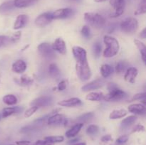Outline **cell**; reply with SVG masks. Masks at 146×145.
<instances>
[{
  "instance_id": "41",
  "label": "cell",
  "mask_w": 146,
  "mask_h": 145,
  "mask_svg": "<svg viewBox=\"0 0 146 145\" xmlns=\"http://www.w3.org/2000/svg\"><path fill=\"white\" fill-rule=\"evenodd\" d=\"M10 44V39L9 36H0V48L3 46H5L7 44Z\"/></svg>"
},
{
  "instance_id": "3",
  "label": "cell",
  "mask_w": 146,
  "mask_h": 145,
  "mask_svg": "<svg viewBox=\"0 0 146 145\" xmlns=\"http://www.w3.org/2000/svg\"><path fill=\"white\" fill-rule=\"evenodd\" d=\"M84 20L88 25L95 28H102L106 25L105 18L98 13L86 12Z\"/></svg>"
},
{
  "instance_id": "52",
  "label": "cell",
  "mask_w": 146,
  "mask_h": 145,
  "mask_svg": "<svg viewBox=\"0 0 146 145\" xmlns=\"http://www.w3.org/2000/svg\"><path fill=\"white\" fill-rule=\"evenodd\" d=\"M107 1V0H94V1L95 2H97V3H100V2H104V1Z\"/></svg>"
},
{
  "instance_id": "23",
  "label": "cell",
  "mask_w": 146,
  "mask_h": 145,
  "mask_svg": "<svg viewBox=\"0 0 146 145\" xmlns=\"http://www.w3.org/2000/svg\"><path fill=\"white\" fill-rule=\"evenodd\" d=\"M38 0H14V4L16 8H27L34 5Z\"/></svg>"
},
{
  "instance_id": "10",
  "label": "cell",
  "mask_w": 146,
  "mask_h": 145,
  "mask_svg": "<svg viewBox=\"0 0 146 145\" xmlns=\"http://www.w3.org/2000/svg\"><path fill=\"white\" fill-rule=\"evenodd\" d=\"M67 123L66 117L61 114H56L50 116L47 120V124L51 126H60V125H66Z\"/></svg>"
},
{
  "instance_id": "42",
  "label": "cell",
  "mask_w": 146,
  "mask_h": 145,
  "mask_svg": "<svg viewBox=\"0 0 146 145\" xmlns=\"http://www.w3.org/2000/svg\"><path fill=\"white\" fill-rule=\"evenodd\" d=\"M68 84V80H63L57 85V89L58 91H64L66 89L67 85Z\"/></svg>"
},
{
  "instance_id": "19",
  "label": "cell",
  "mask_w": 146,
  "mask_h": 145,
  "mask_svg": "<svg viewBox=\"0 0 146 145\" xmlns=\"http://www.w3.org/2000/svg\"><path fill=\"white\" fill-rule=\"evenodd\" d=\"M128 110L135 115H144L145 113V106L141 103L132 104L129 105Z\"/></svg>"
},
{
  "instance_id": "56",
  "label": "cell",
  "mask_w": 146,
  "mask_h": 145,
  "mask_svg": "<svg viewBox=\"0 0 146 145\" xmlns=\"http://www.w3.org/2000/svg\"></svg>"
},
{
  "instance_id": "40",
  "label": "cell",
  "mask_w": 146,
  "mask_h": 145,
  "mask_svg": "<svg viewBox=\"0 0 146 145\" xmlns=\"http://www.w3.org/2000/svg\"><path fill=\"white\" fill-rule=\"evenodd\" d=\"M21 37V33L20 31L15 32L14 34H12V36H9L10 44H15V43H17L20 40Z\"/></svg>"
},
{
  "instance_id": "44",
  "label": "cell",
  "mask_w": 146,
  "mask_h": 145,
  "mask_svg": "<svg viewBox=\"0 0 146 145\" xmlns=\"http://www.w3.org/2000/svg\"><path fill=\"white\" fill-rule=\"evenodd\" d=\"M146 94L145 92H141V93H138L133 96L132 98V100H143L145 99Z\"/></svg>"
},
{
  "instance_id": "20",
  "label": "cell",
  "mask_w": 146,
  "mask_h": 145,
  "mask_svg": "<svg viewBox=\"0 0 146 145\" xmlns=\"http://www.w3.org/2000/svg\"><path fill=\"white\" fill-rule=\"evenodd\" d=\"M23 108L20 107H5L2 109L1 112V117L3 118H6L7 117H9L11 115H14V114H18L19 112H22Z\"/></svg>"
},
{
  "instance_id": "13",
  "label": "cell",
  "mask_w": 146,
  "mask_h": 145,
  "mask_svg": "<svg viewBox=\"0 0 146 145\" xmlns=\"http://www.w3.org/2000/svg\"><path fill=\"white\" fill-rule=\"evenodd\" d=\"M72 53L76 62L87 61V53L84 48L76 45L72 48Z\"/></svg>"
},
{
  "instance_id": "15",
  "label": "cell",
  "mask_w": 146,
  "mask_h": 145,
  "mask_svg": "<svg viewBox=\"0 0 146 145\" xmlns=\"http://www.w3.org/2000/svg\"><path fill=\"white\" fill-rule=\"evenodd\" d=\"M138 71L135 67H130L125 71V73L124 75V79L126 82L129 83L133 84L135 83V79L138 76Z\"/></svg>"
},
{
  "instance_id": "43",
  "label": "cell",
  "mask_w": 146,
  "mask_h": 145,
  "mask_svg": "<svg viewBox=\"0 0 146 145\" xmlns=\"http://www.w3.org/2000/svg\"><path fill=\"white\" fill-rule=\"evenodd\" d=\"M128 141V135H122L120 137H118L116 139V143L118 144H122L126 143Z\"/></svg>"
},
{
  "instance_id": "37",
  "label": "cell",
  "mask_w": 146,
  "mask_h": 145,
  "mask_svg": "<svg viewBox=\"0 0 146 145\" xmlns=\"http://www.w3.org/2000/svg\"><path fill=\"white\" fill-rule=\"evenodd\" d=\"M81 35L83 37H84L86 39H90L91 37V28L88 26L85 25L82 27L81 30Z\"/></svg>"
},
{
  "instance_id": "30",
  "label": "cell",
  "mask_w": 146,
  "mask_h": 145,
  "mask_svg": "<svg viewBox=\"0 0 146 145\" xmlns=\"http://www.w3.org/2000/svg\"><path fill=\"white\" fill-rule=\"evenodd\" d=\"M48 73L53 78H58L61 75V71L56 64L51 63L48 66Z\"/></svg>"
},
{
  "instance_id": "2",
  "label": "cell",
  "mask_w": 146,
  "mask_h": 145,
  "mask_svg": "<svg viewBox=\"0 0 146 145\" xmlns=\"http://www.w3.org/2000/svg\"><path fill=\"white\" fill-rule=\"evenodd\" d=\"M108 93L104 95V100L107 101V102L121 100L127 96V94L123 90L120 89L115 83L111 82L108 84Z\"/></svg>"
},
{
  "instance_id": "6",
  "label": "cell",
  "mask_w": 146,
  "mask_h": 145,
  "mask_svg": "<svg viewBox=\"0 0 146 145\" xmlns=\"http://www.w3.org/2000/svg\"><path fill=\"white\" fill-rule=\"evenodd\" d=\"M112 10L110 14L111 18H117L123 14L125 9V0H109Z\"/></svg>"
},
{
  "instance_id": "7",
  "label": "cell",
  "mask_w": 146,
  "mask_h": 145,
  "mask_svg": "<svg viewBox=\"0 0 146 145\" xmlns=\"http://www.w3.org/2000/svg\"><path fill=\"white\" fill-rule=\"evenodd\" d=\"M38 51L44 58L48 60H52L55 58V51L53 50L51 44L44 42L39 44L38 46Z\"/></svg>"
},
{
  "instance_id": "32",
  "label": "cell",
  "mask_w": 146,
  "mask_h": 145,
  "mask_svg": "<svg viewBox=\"0 0 146 145\" xmlns=\"http://www.w3.org/2000/svg\"><path fill=\"white\" fill-rule=\"evenodd\" d=\"M127 67H128V63L125 61H121L115 65V71L117 73L121 74L127 70Z\"/></svg>"
},
{
  "instance_id": "46",
  "label": "cell",
  "mask_w": 146,
  "mask_h": 145,
  "mask_svg": "<svg viewBox=\"0 0 146 145\" xmlns=\"http://www.w3.org/2000/svg\"><path fill=\"white\" fill-rule=\"evenodd\" d=\"M33 145H54L52 144H51L50 142H47L45 139H43V140H38L36 142L33 143Z\"/></svg>"
},
{
  "instance_id": "14",
  "label": "cell",
  "mask_w": 146,
  "mask_h": 145,
  "mask_svg": "<svg viewBox=\"0 0 146 145\" xmlns=\"http://www.w3.org/2000/svg\"><path fill=\"white\" fill-rule=\"evenodd\" d=\"M53 50L56 52H58V53L61 55H65L67 52L66 45V43L61 38H58L54 41L53 44L51 45Z\"/></svg>"
},
{
  "instance_id": "50",
  "label": "cell",
  "mask_w": 146,
  "mask_h": 145,
  "mask_svg": "<svg viewBox=\"0 0 146 145\" xmlns=\"http://www.w3.org/2000/svg\"><path fill=\"white\" fill-rule=\"evenodd\" d=\"M78 140H79V139H78V138H76V139H72V140H70L69 143L70 144H74V143L76 144V142L77 141H78Z\"/></svg>"
},
{
  "instance_id": "35",
  "label": "cell",
  "mask_w": 146,
  "mask_h": 145,
  "mask_svg": "<svg viewBox=\"0 0 146 145\" xmlns=\"http://www.w3.org/2000/svg\"><path fill=\"white\" fill-rule=\"evenodd\" d=\"M32 82L33 79L31 77L28 76V75H23L21 78H19V79L18 80L19 84H20L21 85H24V86L31 85V84H32Z\"/></svg>"
},
{
  "instance_id": "48",
  "label": "cell",
  "mask_w": 146,
  "mask_h": 145,
  "mask_svg": "<svg viewBox=\"0 0 146 145\" xmlns=\"http://www.w3.org/2000/svg\"><path fill=\"white\" fill-rule=\"evenodd\" d=\"M111 140H112V136L110 134L104 135V136H102V138H101V142H105V143L110 142V141Z\"/></svg>"
},
{
  "instance_id": "27",
  "label": "cell",
  "mask_w": 146,
  "mask_h": 145,
  "mask_svg": "<svg viewBox=\"0 0 146 145\" xmlns=\"http://www.w3.org/2000/svg\"><path fill=\"white\" fill-rule=\"evenodd\" d=\"M114 69L109 64H103L100 68L101 76L104 78H107L113 72Z\"/></svg>"
},
{
  "instance_id": "18",
  "label": "cell",
  "mask_w": 146,
  "mask_h": 145,
  "mask_svg": "<svg viewBox=\"0 0 146 145\" xmlns=\"http://www.w3.org/2000/svg\"><path fill=\"white\" fill-rule=\"evenodd\" d=\"M27 63L23 60H17V61H16L12 64V66H11V70H12L13 72L18 74H21L24 72L26 71V70H27Z\"/></svg>"
},
{
  "instance_id": "26",
  "label": "cell",
  "mask_w": 146,
  "mask_h": 145,
  "mask_svg": "<svg viewBox=\"0 0 146 145\" xmlns=\"http://www.w3.org/2000/svg\"><path fill=\"white\" fill-rule=\"evenodd\" d=\"M127 114H128V112L125 109H114V110H113L110 113L109 118L111 119H121V118L125 117L127 115Z\"/></svg>"
},
{
  "instance_id": "25",
  "label": "cell",
  "mask_w": 146,
  "mask_h": 145,
  "mask_svg": "<svg viewBox=\"0 0 146 145\" xmlns=\"http://www.w3.org/2000/svg\"><path fill=\"white\" fill-rule=\"evenodd\" d=\"M137 120V117L135 115H131V116L127 117L126 118L123 119L121 122V127L123 129H125L129 128L132 126Z\"/></svg>"
},
{
  "instance_id": "39",
  "label": "cell",
  "mask_w": 146,
  "mask_h": 145,
  "mask_svg": "<svg viewBox=\"0 0 146 145\" xmlns=\"http://www.w3.org/2000/svg\"><path fill=\"white\" fill-rule=\"evenodd\" d=\"M38 107L31 106V107L29 108V109H27V110L25 111V112H24V117L29 118L30 117H31L37 110H38Z\"/></svg>"
},
{
  "instance_id": "9",
  "label": "cell",
  "mask_w": 146,
  "mask_h": 145,
  "mask_svg": "<svg viewBox=\"0 0 146 145\" xmlns=\"http://www.w3.org/2000/svg\"><path fill=\"white\" fill-rule=\"evenodd\" d=\"M74 11L71 8H61L52 12L53 19H64L72 16Z\"/></svg>"
},
{
  "instance_id": "17",
  "label": "cell",
  "mask_w": 146,
  "mask_h": 145,
  "mask_svg": "<svg viewBox=\"0 0 146 145\" xmlns=\"http://www.w3.org/2000/svg\"><path fill=\"white\" fill-rule=\"evenodd\" d=\"M29 18L28 15L27 14H19V16H17V18L15 20V22H14V26H13V28L14 30H18L20 28H22L28 24Z\"/></svg>"
},
{
  "instance_id": "54",
  "label": "cell",
  "mask_w": 146,
  "mask_h": 145,
  "mask_svg": "<svg viewBox=\"0 0 146 145\" xmlns=\"http://www.w3.org/2000/svg\"><path fill=\"white\" fill-rule=\"evenodd\" d=\"M2 118V117H1V114L0 113V120H1V119Z\"/></svg>"
},
{
  "instance_id": "49",
  "label": "cell",
  "mask_w": 146,
  "mask_h": 145,
  "mask_svg": "<svg viewBox=\"0 0 146 145\" xmlns=\"http://www.w3.org/2000/svg\"><path fill=\"white\" fill-rule=\"evenodd\" d=\"M139 36L141 37V38H143V39H145L146 38V28H144L142 30V31L141 32V34H140Z\"/></svg>"
},
{
  "instance_id": "12",
  "label": "cell",
  "mask_w": 146,
  "mask_h": 145,
  "mask_svg": "<svg viewBox=\"0 0 146 145\" xmlns=\"http://www.w3.org/2000/svg\"><path fill=\"white\" fill-rule=\"evenodd\" d=\"M105 80L104 79H96L95 80H93L91 82H88V83L86 84L85 85L81 88V90L84 92H88V91H92L94 90L99 89V88H102L104 85H105Z\"/></svg>"
},
{
  "instance_id": "24",
  "label": "cell",
  "mask_w": 146,
  "mask_h": 145,
  "mask_svg": "<svg viewBox=\"0 0 146 145\" xmlns=\"http://www.w3.org/2000/svg\"><path fill=\"white\" fill-rule=\"evenodd\" d=\"M105 94L101 92H89L86 97L87 100L92 101V102H99L104 100V98Z\"/></svg>"
},
{
  "instance_id": "8",
  "label": "cell",
  "mask_w": 146,
  "mask_h": 145,
  "mask_svg": "<svg viewBox=\"0 0 146 145\" xmlns=\"http://www.w3.org/2000/svg\"><path fill=\"white\" fill-rule=\"evenodd\" d=\"M52 20H54L52 17V12L47 11L42 13L36 18L35 24L39 27H44L48 25Z\"/></svg>"
},
{
  "instance_id": "29",
  "label": "cell",
  "mask_w": 146,
  "mask_h": 145,
  "mask_svg": "<svg viewBox=\"0 0 146 145\" xmlns=\"http://www.w3.org/2000/svg\"><path fill=\"white\" fill-rule=\"evenodd\" d=\"M2 101L4 104L9 106H12V105H15L18 102V99L17 97L12 94H8L3 97Z\"/></svg>"
},
{
  "instance_id": "33",
  "label": "cell",
  "mask_w": 146,
  "mask_h": 145,
  "mask_svg": "<svg viewBox=\"0 0 146 145\" xmlns=\"http://www.w3.org/2000/svg\"><path fill=\"white\" fill-rule=\"evenodd\" d=\"M102 51V45L99 41L94 43L93 45V53L95 58H99Z\"/></svg>"
},
{
  "instance_id": "21",
  "label": "cell",
  "mask_w": 146,
  "mask_h": 145,
  "mask_svg": "<svg viewBox=\"0 0 146 145\" xmlns=\"http://www.w3.org/2000/svg\"><path fill=\"white\" fill-rule=\"evenodd\" d=\"M15 6L14 4V1H8L2 3L0 5V14H9L13 11L15 9Z\"/></svg>"
},
{
  "instance_id": "16",
  "label": "cell",
  "mask_w": 146,
  "mask_h": 145,
  "mask_svg": "<svg viewBox=\"0 0 146 145\" xmlns=\"http://www.w3.org/2000/svg\"><path fill=\"white\" fill-rule=\"evenodd\" d=\"M81 104H82V101L78 98H68V99L64 100L58 102V105L59 106L65 107H74L79 106Z\"/></svg>"
},
{
  "instance_id": "36",
  "label": "cell",
  "mask_w": 146,
  "mask_h": 145,
  "mask_svg": "<svg viewBox=\"0 0 146 145\" xmlns=\"http://www.w3.org/2000/svg\"><path fill=\"white\" fill-rule=\"evenodd\" d=\"M146 12V0H141L138 8L134 12L135 15H141Z\"/></svg>"
},
{
  "instance_id": "4",
  "label": "cell",
  "mask_w": 146,
  "mask_h": 145,
  "mask_svg": "<svg viewBox=\"0 0 146 145\" xmlns=\"http://www.w3.org/2000/svg\"><path fill=\"white\" fill-rule=\"evenodd\" d=\"M76 71L78 78L82 82L88 80L91 78V75H92L91 70L88 63V61L76 62Z\"/></svg>"
},
{
  "instance_id": "53",
  "label": "cell",
  "mask_w": 146,
  "mask_h": 145,
  "mask_svg": "<svg viewBox=\"0 0 146 145\" xmlns=\"http://www.w3.org/2000/svg\"><path fill=\"white\" fill-rule=\"evenodd\" d=\"M72 1H81V0H72Z\"/></svg>"
},
{
  "instance_id": "1",
  "label": "cell",
  "mask_w": 146,
  "mask_h": 145,
  "mask_svg": "<svg viewBox=\"0 0 146 145\" xmlns=\"http://www.w3.org/2000/svg\"><path fill=\"white\" fill-rule=\"evenodd\" d=\"M104 43L106 48L104 51V56L106 58H112L118 54L120 49L119 42L116 38L110 36H105L104 37Z\"/></svg>"
},
{
  "instance_id": "31",
  "label": "cell",
  "mask_w": 146,
  "mask_h": 145,
  "mask_svg": "<svg viewBox=\"0 0 146 145\" xmlns=\"http://www.w3.org/2000/svg\"><path fill=\"white\" fill-rule=\"evenodd\" d=\"M94 116V114L93 112H86V113L83 114L76 119L77 123H87L93 119Z\"/></svg>"
},
{
  "instance_id": "51",
  "label": "cell",
  "mask_w": 146,
  "mask_h": 145,
  "mask_svg": "<svg viewBox=\"0 0 146 145\" xmlns=\"http://www.w3.org/2000/svg\"><path fill=\"white\" fill-rule=\"evenodd\" d=\"M73 145H86V142H80V143H76Z\"/></svg>"
},
{
  "instance_id": "5",
  "label": "cell",
  "mask_w": 146,
  "mask_h": 145,
  "mask_svg": "<svg viewBox=\"0 0 146 145\" xmlns=\"http://www.w3.org/2000/svg\"><path fill=\"white\" fill-rule=\"evenodd\" d=\"M120 28L123 32L132 34L137 31L138 28V21L133 17H128L123 20L120 24Z\"/></svg>"
},
{
  "instance_id": "34",
  "label": "cell",
  "mask_w": 146,
  "mask_h": 145,
  "mask_svg": "<svg viewBox=\"0 0 146 145\" xmlns=\"http://www.w3.org/2000/svg\"><path fill=\"white\" fill-rule=\"evenodd\" d=\"M44 139L50 142L52 144H54L56 143H60V142H64V137L63 136H46Z\"/></svg>"
},
{
  "instance_id": "45",
  "label": "cell",
  "mask_w": 146,
  "mask_h": 145,
  "mask_svg": "<svg viewBox=\"0 0 146 145\" xmlns=\"http://www.w3.org/2000/svg\"><path fill=\"white\" fill-rule=\"evenodd\" d=\"M145 131V127L144 126H143L142 125H137L136 126H135V127L133 129L132 132H144Z\"/></svg>"
},
{
  "instance_id": "38",
  "label": "cell",
  "mask_w": 146,
  "mask_h": 145,
  "mask_svg": "<svg viewBox=\"0 0 146 145\" xmlns=\"http://www.w3.org/2000/svg\"><path fill=\"white\" fill-rule=\"evenodd\" d=\"M99 131V127L96 125H91L87 127L86 133L88 135H95Z\"/></svg>"
},
{
  "instance_id": "47",
  "label": "cell",
  "mask_w": 146,
  "mask_h": 145,
  "mask_svg": "<svg viewBox=\"0 0 146 145\" xmlns=\"http://www.w3.org/2000/svg\"><path fill=\"white\" fill-rule=\"evenodd\" d=\"M16 145H33V143L31 142H30V141H17L16 142Z\"/></svg>"
},
{
  "instance_id": "28",
  "label": "cell",
  "mask_w": 146,
  "mask_h": 145,
  "mask_svg": "<svg viewBox=\"0 0 146 145\" xmlns=\"http://www.w3.org/2000/svg\"><path fill=\"white\" fill-rule=\"evenodd\" d=\"M134 44L136 45V47L138 48V49L139 50L140 53H141V58H142L143 61L144 63L145 64L146 63V47L145 45L143 42H141V41L138 39L134 40Z\"/></svg>"
},
{
  "instance_id": "22",
  "label": "cell",
  "mask_w": 146,
  "mask_h": 145,
  "mask_svg": "<svg viewBox=\"0 0 146 145\" xmlns=\"http://www.w3.org/2000/svg\"><path fill=\"white\" fill-rule=\"evenodd\" d=\"M84 127V124L82 123H76L70 129H68L66 132L65 135L66 137L68 138H72L74 137L76 135L78 134L82 127Z\"/></svg>"
},
{
  "instance_id": "11",
  "label": "cell",
  "mask_w": 146,
  "mask_h": 145,
  "mask_svg": "<svg viewBox=\"0 0 146 145\" xmlns=\"http://www.w3.org/2000/svg\"><path fill=\"white\" fill-rule=\"evenodd\" d=\"M53 103V98L51 96H41L34 99L30 103L31 106H36L38 107H47Z\"/></svg>"
},
{
  "instance_id": "55",
  "label": "cell",
  "mask_w": 146,
  "mask_h": 145,
  "mask_svg": "<svg viewBox=\"0 0 146 145\" xmlns=\"http://www.w3.org/2000/svg\"><path fill=\"white\" fill-rule=\"evenodd\" d=\"M10 145H16V144H10Z\"/></svg>"
}]
</instances>
